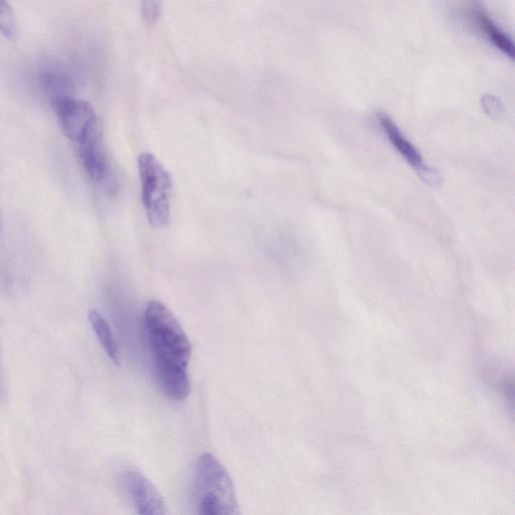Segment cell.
Wrapping results in <instances>:
<instances>
[{"label":"cell","instance_id":"6da1fadb","mask_svg":"<svg viewBox=\"0 0 515 515\" xmlns=\"http://www.w3.org/2000/svg\"><path fill=\"white\" fill-rule=\"evenodd\" d=\"M144 323L159 388L168 398L184 401L191 392L192 346L187 333L174 313L156 300L148 303Z\"/></svg>","mask_w":515,"mask_h":515},{"label":"cell","instance_id":"7a4b0ae2","mask_svg":"<svg viewBox=\"0 0 515 515\" xmlns=\"http://www.w3.org/2000/svg\"><path fill=\"white\" fill-rule=\"evenodd\" d=\"M195 496L200 514L238 515L241 513L233 480L223 464L211 453L197 461Z\"/></svg>","mask_w":515,"mask_h":515},{"label":"cell","instance_id":"3957f363","mask_svg":"<svg viewBox=\"0 0 515 515\" xmlns=\"http://www.w3.org/2000/svg\"><path fill=\"white\" fill-rule=\"evenodd\" d=\"M141 197L149 224L154 229L170 222L173 179L155 155L144 152L138 157Z\"/></svg>","mask_w":515,"mask_h":515},{"label":"cell","instance_id":"277c9868","mask_svg":"<svg viewBox=\"0 0 515 515\" xmlns=\"http://www.w3.org/2000/svg\"><path fill=\"white\" fill-rule=\"evenodd\" d=\"M52 104L63 133L71 141L79 143L100 124L87 101L65 96L52 100Z\"/></svg>","mask_w":515,"mask_h":515},{"label":"cell","instance_id":"5b68a950","mask_svg":"<svg viewBox=\"0 0 515 515\" xmlns=\"http://www.w3.org/2000/svg\"><path fill=\"white\" fill-rule=\"evenodd\" d=\"M380 124L393 147L412 166L422 181L432 188H439L443 182L439 171L427 164L419 150L402 133L397 124L385 113L377 115Z\"/></svg>","mask_w":515,"mask_h":515},{"label":"cell","instance_id":"8992f818","mask_svg":"<svg viewBox=\"0 0 515 515\" xmlns=\"http://www.w3.org/2000/svg\"><path fill=\"white\" fill-rule=\"evenodd\" d=\"M121 484L139 514L164 515L167 513L163 497L143 474L127 470L121 475Z\"/></svg>","mask_w":515,"mask_h":515},{"label":"cell","instance_id":"52a82bcc","mask_svg":"<svg viewBox=\"0 0 515 515\" xmlns=\"http://www.w3.org/2000/svg\"><path fill=\"white\" fill-rule=\"evenodd\" d=\"M464 20L479 35L504 56L514 59V46L506 34L493 22L479 0H465L461 8Z\"/></svg>","mask_w":515,"mask_h":515},{"label":"cell","instance_id":"ba28073f","mask_svg":"<svg viewBox=\"0 0 515 515\" xmlns=\"http://www.w3.org/2000/svg\"><path fill=\"white\" fill-rule=\"evenodd\" d=\"M78 151L91 181L104 186L110 178V163L103 144L100 124L78 143Z\"/></svg>","mask_w":515,"mask_h":515},{"label":"cell","instance_id":"9c48e42d","mask_svg":"<svg viewBox=\"0 0 515 515\" xmlns=\"http://www.w3.org/2000/svg\"><path fill=\"white\" fill-rule=\"evenodd\" d=\"M89 321L107 356L116 366H119L120 353L109 323L97 310L90 311Z\"/></svg>","mask_w":515,"mask_h":515},{"label":"cell","instance_id":"30bf717a","mask_svg":"<svg viewBox=\"0 0 515 515\" xmlns=\"http://www.w3.org/2000/svg\"><path fill=\"white\" fill-rule=\"evenodd\" d=\"M0 34L10 41L18 37L17 17L8 0H0Z\"/></svg>","mask_w":515,"mask_h":515},{"label":"cell","instance_id":"8fae6325","mask_svg":"<svg viewBox=\"0 0 515 515\" xmlns=\"http://www.w3.org/2000/svg\"><path fill=\"white\" fill-rule=\"evenodd\" d=\"M43 82L46 90L52 95V100L69 96L70 81L66 75L58 70L46 71L43 74Z\"/></svg>","mask_w":515,"mask_h":515},{"label":"cell","instance_id":"7c38bea8","mask_svg":"<svg viewBox=\"0 0 515 515\" xmlns=\"http://www.w3.org/2000/svg\"><path fill=\"white\" fill-rule=\"evenodd\" d=\"M162 0H142L141 14L147 25H154L161 14Z\"/></svg>","mask_w":515,"mask_h":515},{"label":"cell","instance_id":"4fadbf2b","mask_svg":"<svg viewBox=\"0 0 515 515\" xmlns=\"http://www.w3.org/2000/svg\"><path fill=\"white\" fill-rule=\"evenodd\" d=\"M481 105L485 113L491 118L499 119L504 116L503 104L493 95H484L481 99Z\"/></svg>","mask_w":515,"mask_h":515},{"label":"cell","instance_id":"5bb4252c","mask_svg":"<svg viewBox=\"0 0 515 515\" xmlns=\"http://www.w3.org/2000/svg\"><path fill=\"white\" fill-rule=\"evenodd\" d=\"M2 225H3V220H2V215H0V231H2Z\"/></svg>","mask_w":515,"mask_h":515}]
</instances>
